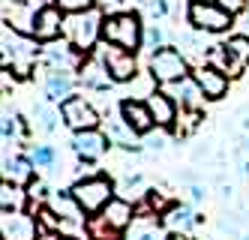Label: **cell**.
Masks as SVG:
<instances>
[{"label": "cell", "mask_w": 249, "mask_h": 240, "mask_svg": "<svg viewBox=\"0 0 249 240\" xmlns=\"http://www.w3.org/2000/svg\"><path fill=\"white\" fill-rule=\"evenodd\" d=\"M102 24H105V12L99 6L87 12H72L63 21V39H69L81 54H90L102 42Z\"/></svg>", "instance_id": "6da1fadb"}, {"label": "cell", "mask_w": 249, "mask_h": 240, "mask_svg": "<svg viewBox=\"0 0 249 240\" xmlns=\"http://www.w3.org/2000/svg\"><path fill=\"white\" fill-rule=\"evenodd\" d=\"M102 42H111V45L129 48V51L144 48V21H141V15L132 9H120L114 15H105Z\"/></svg>", "instance_id": "7a4b0ae2"}, {"label": "cell", "mask_w": 249, "mask_h": 240, "mask_svg": "<svg viewBox=\"0 0 249 240\" xmlns=\"http://www.w3.org/2000/svg\"><path fill=\"white\" fill-rule=\"evenodd\" d=\"M147 75L156 84H165V87L168 84H177V81L189 78V57H186L180 48H174V45H162V48L150 51Z\"/></svg>", "instance_id": "3957f363"}, {"label": "cell", "mask_w": 249, "mask_h": 240, "mask_svg": "<svg viewBox=\"0 0 249 240\" xmlns=\"http://www.w3.org/2000/svg\"><path fill=\"white\" fill-rule=\"evenodd\" d=\"M69 192H72V198L78 201V207L87 216H96L114 198V183H111V177H105V174H93V177H81Z\"/></svg>", "instance_id": "277c9868"}, {"label": "cell", "mask_w": 249, "mask_h": 240, "mask_svg": "<svg viewBox=\"0 0 249 240\" xmlns=\"http://www.w3.org/2000/svg\"><path fill=\"white\" fill-rule=\"evenodd\" d=\"M186 18H189L192 30H198V33H225L234 24V15L222 9L216 0H189Z\"/></svg>", "instance_id": "5b68a950"}, {"label": "cell", "mask_w": 249, "mask_h": 240, "mask_svg": "<svg viewBox=\"0 0 249 240\" xmlns=\"http://www.w3.org/2000/svg\"><path fill=\"white\" fill-rule=\"evenodd\" d=\"M96 54L102 57L108 75L114 78V84H126L138 75V60H135V51L129 48H120V45H111V42H99L96 45Z\"/></svg>", "instance_id": "8992f818"}, {"label": "cell", "mask_w": 249, "mask_h": 240, "mask_svg": "<svg viewBox=\"0 0 249 240\" xmlns=\"http://www.w3.org/2000/svg\"><path fill=\"white\" fill-rule=\"evenodd\" d=\"M60 117H63V123L72 129V132H84V129H99V123H102V117H99L96 108L87 102L84 96H75V93L60 102Z\"/></svg>", "instance_id": "52a82bcc"}, {"label": "cell", "mask_w": 249, "mask_h": 240, "mask_svg": "<svg viewBox=\"0 0 249 240\" xmlns=\"http://www.w3.org/2000/svg\"><path fill=\"white\" fill-rule=\"evenodd\" d=\"M63 21H66V12L60 6H54L51 0L42 3L39 12H36V24H33V39L39 45L51 42V39H60L63 36Z\"/></svg>", "instance_id": "ba28073f"}, {"label": "cell", "mask_w": 249, "mask_h": 240, "mask_svg": "<svg viewBox=\"0 0 249 240\" xmlns=\"http://www.w3.org/2000/svg\"><path fill=\"white\" fill-rule=\"evenodd\" d=\"M78 54L81 51L69 39H51V42L39 45V60L45 66H57V69H75V66H81L84 57H78Z\"/></svg>", "instance_id": "9c48e42d"}, {"label": "cell", "mask_w": 249, "mask_h": 240, "mask_svg": "<svg viewBox=\"0 0 249 240\" xmlns=\"http://www.w3.org/2000/svg\"><path fill=\"white\" fill-rule=\"evenodd\" d=\"M39 6L33 0H3V24L18 30L24 36H33V24H36Z\"/></svg>", "instance_id": "30bf717a"}, {"label": "cell", "mask_w": 249, "mask_h": 240, "mask_svg": "<svg viewBox=\"0 0 249 240\" xmlns=\"http://www.w3.org/2000/svg\"><path fill=\"white\" fill-rule=\"evenodd\" d=\"M192 78H195V84L201 87V93H204V99H210V102H216V99H222L225 93H228V75L219 69V66H213V63H201V66H195L192 69Z\"/></svg>", "instance_id": "8fae6325"}, {"label": "cell", "mask_w": 249, "mask_h": 240, "mask_svg": "<svg viewBox=\"0 0 249 240\" xmlns=\"http://www.w3.org/2000/svg\"><path fill=\"white\" fill-rule=\"evenodd\" d=\"M108 135L102 132V129H84V132H75L72 135V150L81 162H96L105 156L108 150Z\"/></svg>", "instance_id": "7c38bea8"}, {"label": "cell", "mask_w": 249, "mask_h": 240, "mask_svg": "<svg viewBox=\"0 0 249 240\" xmlns=\"http://www.w3.org/2000/svg\"><path fill=\"white\" fill-rule=\"evenodd\" d=\"M0 231H3V240H36V219L24 210H3Z\"/></svg>", "instance_id": "4fadbf2b"}, {"label": "cell", "mask_w": 249, "mask_h": 240, "mask_svg": "<svg viewBox=\"0 0 249 240\" xmlns=\"http://www.w3.org/2000/svg\"><path fill=\"white\" fill-rule=\"evenodd\" d=\"M78 81L84 87H90V90H108L114 84V78L108 75V69H105V63H102V57L96 51L84 54V60L78 66Z\"/></svg>", "instance_id": "5bb4252c"}, {"label": "cell", "mask_w": 249, "mask_h": 240, "mask_svg": "<svg viewBox=\"0 0 249 240\" xmlns=\"http://www.w3.org/2000/svg\"><path fill=\"white\" fill-rule=\"evenodd\" d=\"M72 90H75V75H72V69L45 66V99L63 102V99L72 96Z\"/></svg>", "instance_id": "9a60e30c"}, {"label": "cell", "mask_w": 249, "mask_h": 240, "mask_svg": "<svg viewBox=\"0 0 249 240\" xmlns=\"http://www.w3.org/2000/svg\"><path fill=\"white\" fill-rule=\"evenodd\" d=\"M144 102H147L159 129H171L177 123V102L171 99V93H165V90H150Z\"/></svg>", "instance_id": "2e32d148"}, {"label": "cell", "mask_w": 249, "mask_h": 240, "mask_svg": "<svg viewBox=\"0 0 249 240\" xmlns=\"http://www.w3.org/2000/svg\"><path fill=\"white\" fill-rule=\"evenodd\" d=\"M102 219H105V222H108L117 234L120 231H126L129 225H132V219H135V207H132V201L129 198H111L108 201V204H105V210L99 213Z\"/></svg>", "instance_id": "e0dca14e"}, {"label": "cell", "mask_w": 249, "mask_h": 240, "mask_svg": "<svg viewBox=\"0 0 249 240\" xmlns=\"http://www.w3.org/2000/svg\"><path fill=\"white\" fill-rule=\"evenodd\" d=\"M120 114L126 117V123L135 129L138 135H147L150 129H153V114H150V108L147 102H141V99H123L120 102Z\"/></svg>", "instance_id": "ac0fdd59"}, {"label": "cell", "mask_w": 249, "mask_h": 240, "mask_svg": "<svg viewBox=\"0 0 249 240\" xmlns=\"http://www.w3.org/2000/svg\"><path fill=\"white\" fill-rule=\"evenodd\" d=\"M105 135H108V141L111 144H120V147H132L135 150V138H138V132L126 123V117L120 114V105H117V114H111L108 111V117H105Z\"/></svg>", "instance_id": "d6986e66"}, {"label": "cell", "mask_w": 249, "mask_h": 240, "mask_svg": "<svg viewBox=\"0 0 249 240\" xmlns=\"http://www.w3.org/2000/svg\"><path fill=\"white\" fill-rule=\"evenodd\" d=\"M3 174H6V180H12V183H30L33 180V168H36V165H33V159L30 156H3Z\"/></svg>", "instance_id": "ffe728a7"}, {"label": "cell", "mask_w": 249, "mask_h": 240, "mask_svg": "<svg viewBox=\"0 0 249 240\" xmlns=\"http://www.w3.org/2000/svg\"><path fill=\"white\" fill-rule=\"evenodd\" d=\"M198 219L192 216V210L186 207V204H180V207H168L165 213H162V225L165 228H171V234H186Z\"/></svg>", "instance_id": "44dd1931"}, {"label": "cell", "mask_w": 249, "mask_h": 240, "mask_svg": "<svg viewBox=\"0 0 249 240\" xmlns=\"http://www.w3.org/2000/svg\"><path fill=\"white\" fill-rule=\"evenodd\" d=\"M27 198H30V195H24V192H21L18 183L3 180V186H0V204H3V210H21Z\"/></svg>", "instance_id": "7402d4cb"}, {"label": "cell", "mask_w": 249, "mask_h": 240, "mask_svg": "<svg viewBox=\"0 0 249 240\" xmlns=\"http://www.w3.org/2000/svg\"><path fill=\"white\" fill-rule=\"evenodd\" d=\"M57 117H60V111H54L51 99H45V102H36V105H33V120H36V126L42 129V132H54Z\"/></svg>", "instance_id": "603a6c76"}, {"label": "cell", "mask_w": 249, "mask_h": 240, "mask_svg": "<svg viewBox=\"0 0 249 240\" xmlns=\"http://www.w3.org/2000/svg\"><path fill=\"white\" fill-rule=\"evenodd\" d=\"M30 159H33L36 168H51V165L57 162V150H54V147H48V144H36V147H33V153H30Z\"/></svg>", "instance_id": "cb8c5ba5"}, {"label": "cell", "mask_w": 249, "mask_h": 240, "mask_svg": "<svg viewBox=\"0 0 249 240\" xmlns=\"http://www.w3.org/2000/svg\"><path fill=\"white\" fill-rule=\"evenodd\" d=\"M165 45V30L159 27V24H144V48L156 51V48H162Z\"/></svg>", "instance_id": "d4e9b609"}, {"label": "cell", "mask_w": 249, "mask_h": 240, "mask_svg": "<svg viewBox=\"0 0 249 240\" xmlns=\"http://www.w3.org/2000/svg\"><path fill=\"white\" fill-rule=\"evenodd\" d=\"M51 3L60 6L66 15H72V12H87V9H93L96 0H51Z\"/></svg>", "instance_id": "484cf974"}, {"label": "cell", "mask_w": 249, "mask_h": 240, "mask_svg": "<svg viewBox=\"0 0 249 240\" xmlns=\"http://www.w3.org/2000/svg\"><path fill=\"white\" fill-rule=\"evenodd\" d=\"M18 120L21 117H12V114H3V144L18 138Z\"/></svg>", "instance_id": "4316f807"}, {"label": "cell", "mask_w": 249, "mask_h": 240, "mask_svg": "<svg viewBox=\"0 0 249 240\" xmlns=\"http://www.w3.org/2000/svg\"><path fill=\"white\" fill-rule=\"evenodd\" d=\"M216 3H219L222 9H228L231 15H243V12L249 9V0H216Z\"/></svg>", "instance_id": "83f0119b"}, {"label": "cell", "mask_w": 249, "mask_h": 240, "mask_svg": "<svg viewBox=\"0 0 249 240\" xmlns=\"http://www.w3.org/2000/svg\"><path fill=\"white\" fill-rule=\"evenodd\" d=\"M129 240H156V228L153 225H135Z\"/></svg>", "instance_id": "f1b7e54d"}, {"label": "cell", "mask_w": 249, "mask_h": 240, "mask_svg": "<svg viewBox=\"0 0 249 240\" xmlns=\"http://www.w3.org/2000/svg\"><path fill=\"white\" fill-rule=\"evenodd\" d=\"M189 192H192V201H201V198H204V189H201V186H192Z\"/></svg>", "instance_id": "f546056e"}, {"label": "cell", "mask_w": 249, "mask_h": 240, "mask_svg": "<svg viewBox=\"0 0 249 240\" xmlns=\"http://www.w3.org/2000/svg\"><path fill=\"white\" fill-rule=\"evenodd\" d=\"M168 240H192V237H189V234H171Z\"/></svg>", "instance_id": "4dcf8cb0"}, {"label": "cell", "mask_w": 249, "mask_h": 240, "mask_svg": "<svg viewBox=\"0 0 249 240\" xmlns=\"http://www.w3.org/2000/svg\"><path fill=\"white\" fill-rule=\"evenodd\" d=\"M60 240H78V237H60Z\"/></svg>", "instance_id": "1f68e13d"}]
</instances>
